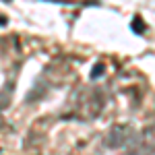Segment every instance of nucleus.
I'll list each match as a JSON object with an SVG mask.
<instances>
[{"label": "nucleus", "instance_id": "f257e3e1", "mask_svg": "<svg viewBox=\"0 0 155 155\" xmlns=\"http://www.w3.org/2000/svg\"><path fill=\"white\" fill-rule=\"evenodd\" d=\"M132 137V128L130 126H126V124H116V126H112L106 134V145L107 147H112V149H120V147H124V145L130 141Z\"/></svg>", "mask_w": 155, "mask_h": 155}, {"label": "nucleus", "instance_id": "f03ea898", "mask_svg": "<svg viewBox=\"0 0 155 155\" xmlns=\"http://www.w3.org/2000/svg\"><path fill=\"white\" fill-rule=\"evenodd\" d=\"M12 89H15L12 83H6V87L0 91V112L8 106V101H11V97H12Z\"/></svg>", "mask_w": 155, "mask_h": 155}, {"label": "nucleus", "instance_id": "7ed1b4c3", "mask_svg": "<svg viewBox=\"0 0 155 155\" xmlns=\"http://www.w3.org/2000/svg\"><path fill=\"white\" fill-rule=\"evenodd\" d=\"M128 155H155V149L153 147H139V149H132Z\"/></svg>", "mask_w": 155, "mask_h": 155}, {"label": "nucleus", "instance_id": "20e7f679", "mask_svg": "<svg viewBox=\"0 0 155 155\" xmlns=\"http://www.w3.org/2000/svg\"><path fill=\"white\" fill-rule=\"evenodd\" d=\"M101 74H104V64H97V66H95V72H91V77H93V79H97V77H101Z\"/></svg>", "mask_w": 155, "mask_h": 155}, {"label": "nucleus", "instance_id": "39448f33", "mask_svg": "<svg viewBox=\"0 0 155 155\" xmlns=\"http://www.w3.org/2000/svg\"><path fill=\"white\" fill-rule=\"evenodd\" d=\"M132 29H134V31H145V27H141L139 21H134V23H132Z\"/></svg>", "mask_w": 155, "mask_h": 155}]
</instances>
